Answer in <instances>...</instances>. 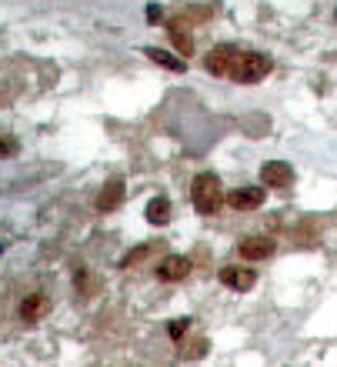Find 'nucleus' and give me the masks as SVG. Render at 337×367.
<instances>
[{
	"label": "nucleus",
	"mask_w": 337,
	"mask_h": 367,
	"mask_svg": "<svg viewBox=\"0 0 337 367\" xmlns=\"http://www.w3.org/2000/svg\"><path fill=\"white\" fill-rule=\"evenodd\" d=\"M190 200H194L197 214H217V211H221V204H224V191H221L217 174L204 171V174L194 177V184H190Z\"/></svg>",
	"instance_id": "f257e3e1"
},
{
	"label": "nucleus",
	"mask_w": 337,
	"mask_h": 367,
	"mask_svg": "<svg viewBox=\"0 0 337 367\" xmlns=\"http://www.w3.org/2000/svg\"><path fill=\"white\" fill-rule=\"evenodd\" d=\"M271 70H274L271 57H264V54H241L237 64H234V70H230V77L237 80V84H257Z\"/></svg>",
	"instance_id": "f03ea898"
},
{
	"label": "nucleus",
	"mask_w": 337,
	"mask_h": 367,
	"mask_svg": "<svg viewBox=\"0 0 337 367\" xmlns=\"http://www.w3.org/2000/svg\"><path fill=\"white\" fill-rule=\"evenodd\" d=\"M237 57H241V50H237V47H230V44H221V47H214V50L207 54L204 67L210 70V74H214V77H224V74H230V70H234Z\"/></svg>",
	"instance_id": "7ed1b4c3"
},
{
	"label": "nucleus",
	"mask_w": 337,
	"mask_h": 367,
	"mask_svg": "<svg viewBox=\"0 0 337 367\" xmlns=\"http://www.w3.org/2000/svg\"><path fill=\"white\" fill-rule=\"evenodd\" d=\"M261 180L264 187H271V191H284V187L294 184V167L284 164V160H271V164L261 167Z\"/></svg>",
	"instance_id": "20e7f679"
},
{
	"label": "nucleus",
	"mask_w": 337,
	"mask_h": 367,
	"mask_svg": "<svg viewBox=\"0 0 337 367\" xmlns=\"http://www.w3.org/2000/svg\"><path fill=\"white\" fill-rule=\"evenodd\" d=\"M264 194H267L264 187H237V191L227 194V204L234 211H254L264 204Z\"/></svg>",
	"instance_id": "39448f33"
},
{
	"label": "nucleus",
	"mask_w": 337,
	"mask_h": 367,
	"mask_svg": "<svg viewBox=\"0 0 337 367\" xmlns=\"http://www.w3.org/2000/svg\"><path fill=\"white\" fill-rule=\"evenodd\" d=\"M190 274V261L184 254H170L161 261V267H157V277L161 281H181V277H188Z\"/></svg>",
	"instance_id": "423d86ee"
},
{
	"label": "nucleus",
	"mask_w": 337,
	"mask_h": 367,
	"mask_svg": "<svg viewBox=\"0 0 337 367\" xmlns=\"http://www.w3.org/2000/svg\"><path fill=\"white\" fill-rule=\"evenodd\" d=\"M274 237H247L241 244V257L244 261H264V257H271L274 254Z\"/></svg>",
	"instance_id": "0eeeda50"
},
{
	"label": "nucleus",
	"mask_w": 337,
	"mask_h": 367,
	"mask_svg": "<svg viewBox=\"0 0 337 367\" xmlns=\"http://www.w3.org/2000/svg\"><path fill=\"white\" fill-rule=\"evenodd\" d=\"M221 284H227V288H234V290H251L254 288V271L227 264V267H221Z\"/></svg>",
	"instance_id": "6e6552de"
},
{
	"label": "nucleus",
	"mask_w": 337,
	"mask_h": 367,
	"mask_svg": "<svg viewBox=\"0 0 337 367\" xmlns=\"http://www.w3.org/2000/svg\"><path fill=\"white\" fill-rule=\"evenodd\" d=\"M120 200H124V180H111L97 197V211H117Z\"/></svg>",
	"instance_id": "1a4fd4ad"
},
{
	"label": "nucleus",
	"mask_w": 337,
	"mask_h": 367,
	"mask_svg": "<svg viewBox=\"0 0 337 367\" xmlns=\"http://www.w3.org/2000/svg\"><path fill=\"white\" fill-rule=\"evenodd\" d=\"M147 220L154 224V227H161V224H167L170 220V200L167 197H150L147 200Z\"/></svg>",
	"instance_id": "9d476101"
},
{
	"label": "nucleus",
	"mask_w": 337,
	"mask_h": 367,
	"mask_svg": "<svg viewBox=\"0 0 337 367\" xmlns=\"http://www.w3.org/2000/svg\"><path fill=\"white\" fill-rule=\"evenodd\" d=\"M47 304H51V301H47L44 294H30V297L20 304V317H24V321H37V317L47 314Z\"/></svg>",
	"instance_id": "9b49d317"
},
{
	"label": "nucleus",
	"mask_w": 337,
	"mask_h": 367,
	"mask_svg": "<svg viewBox=\"0 0 337 367\" xmlns=\"http://www.w3.org/2000/svg\"><path fill=\"white\" fill-rule=\"evenodd\" d=\"M144 54H147V57L154 60V64H161V67H167V70H174V74H181V70L188 67V64H184L181 57H174V54H167V50H161V47H147Z\"/></svg>",
	"instance_id": "f8f14e48"
},
{
	"label": "nucleus",
	"mask_w": 337,
	"mask_h": 367,
	"mask_svg": "<svg viewBox=\"0 0 337 367\" xmlns=\"http://www.w3.org/2000/svg\"><path fill=\"white\" fill-rule=\"evenodd\" d=\"M170 40L177 44V50H181L184 57H190V50H194V40H190V34H184V23H170Z\"/></svg>",
	"instance_id": "ddd939ff"
},
{
	"label": "nucleus",
	"mask_w": 337,
	"mask_h": 367,
	"mask_svg": "<svg viewBox=\"0 0 337 367\" xmlns=\"http://www.w3.org/2000/svg\"><path fill=\"white\" fill-rule=\"evenodd\" d=\"M188 328H190L188 317H181V321H170V337H174V341H181V337L188 334Z\"/></svg>",
	"instance_id": "4468645a"
},
{
	"label": "nucleus",
	"mask_w": 337,
	"mask_h": 367,
	"mask_svg": "<svg viewBox=\"0 0 337 367\" xmlns=\"http://www.w3.org/2000/svg\"><path fill=\"white\" fill-rule=\"evenodd\" d=\"M147 20H150V23H154V20H161V7H157V3H150V7H147Z\"/></svg>",
	"instance_id": "2eb2a0df"
}]
</instances>
